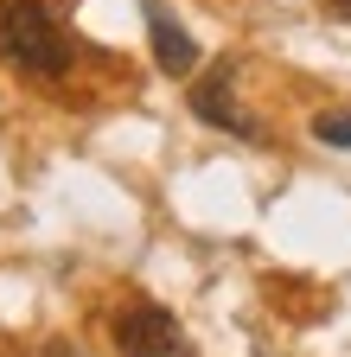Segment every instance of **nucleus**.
Wrapping results in <instances>:
<instances>
[{
  "instance_id": "3",
  "label": "nucleus",
  "mask_w": 351,
  "mask_h": 357,
  "mask_svg": "<svg viewBox=\"0 0 351 357\" xmlns=\"http://www.w3.org/2000/svg\"><path fill=\"white\" fill-rule=\"evenodd\" d=\"M192 115H198V121H211V128H230V134H243V141H262V134H255V115L237 102V83H230V70H211L204 83H192Z\"/></svg>"
},
{
  "instance_id": "5",
  "label": "nucleus",
  "mask_w": 351,
  "mask_h": 357,
  "mask_svg": "<svg viewBox=\"0 0 351 357\" xmlns=\"http://www.w3.org/2000/svg\"><path fill=\"white\" fill-rule=\"evenodd\" d=\"M313 134H320L326 147H345V153H351V115H320Z\"/></svg>"
},
{
  "instance_id": "4",
  "label": "nucleus",
  "mask_w": 351,
  "mask_h": 357,
  "mask_svg": "<svg viewBox=\"0 0 351 357\" xmlns=\"http://www.w3.org/2000/svg\"><path fill=\"white\" fill-rule=\"evenodd\" d=\"M147 7V32H154V64L166 70V77H192L198 70V45H192V32L172 20L160 0H141Z\"/></svg>"
},
{
  "instance_id": "2",
  "label": "nucleus",
  "mask_w": 351,
  "mask_h": 357,
  "mask_svg": "<svg viewBox=\"0 0 351 357\" xmlns=\"http://www.w3.org/2000/svg\"><path fill=\"white\" fill-rule=\"evenodd\" d=\"M115 351L121 357H186V338H179V319L166 306L141 300L115 319Z\"/></svg>"
},
{
  "instance_id": "6",
  "label": "nucleus",
  "mask_w": 351,
  "mask_h": 357,
  "mask_svg": "<svg viewBox=\"0 0 351 357\" xmlns=\"http://www.w3.org/2000/svg\"><path fill=\"white\" fill-rule=\"evenodd\" d=\"M326 7H332V13H351V0H326Z\"/></svg>"
},
{
  "instance_id": "7",
  "label": "nucleus",
  "mask_w": 351,
  "mask_h": 357,
  "mask_svg": "<svg viewBox=\"0 0 351 357\" xmlns=\"http://www.w3.org/2000/svg\"><path fill=\"white\" fill-rule=\"evenodd\" d=\"M52 357H70V351H52Z\"/></svg>"
},
{
  "instance_id": "1",
  "label": "nucleus",
  "mask_w": 351,
  "mask_h": 357,
  "mask_svg": "<svg viewBox=\"0 0 351 357\" xmlns=\"http://www.w3.org/2000/svg\"><path fill=\"white\" fill-rule=\"evenodd\" d=\"M0 58L32 77L70 70V32L52 20L45 0H0Z\"/></svg>"
}]
</instances>
